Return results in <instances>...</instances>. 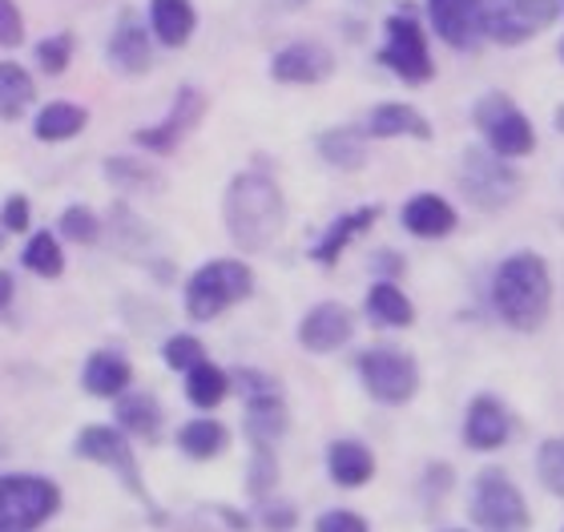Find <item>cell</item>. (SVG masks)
Wrapping results in <instances>:
<instances>
[{
  "label": "cell",
  "instance_id": "1",
  "mask_svg": "<svg viewBox=\"0 0 564 532\" xmlns=\"http://www.w3.org/2000/svg\"><path fill=\"white\" fill-rule=\"evenodd\" d=\"M223 218H226V235L242 254H259L282 235L286 226V198H282L279 182L262 170H247V174H235L230 186H226L223 198Z\"/></svg>",
  "mask_w": 564,
  "mask_h": 532
},
{
  "label": "cell",
  "instance_id": "14",
  "mask_svg": "<svg viewBox=\"0 0 564 532\" xmlns=\"http://www.w3.org/2000/svg\"><path fill=\"white\" fill-rule=\"evenodd\" d=\"M335 73V53L318 41H291L271 57V77L279 85H323Z\"/></svg>",
  "mask_w": 564,
  "mask_h": 532
},
{
  "label": "cell",
  "instance_id": "24",
  "mask_svg": "<svg viewBox=\"0 0 564 532\" xmlns=\"http://www.w3.org/2000/svg\"><path fill=\"white\" fill-rule=\"evenodd\" d=\"M118 427L126 436H138L145 444L162 436V403L153 400L150 391H126L118 395Z\"/></svg>",
  "mask_w": 564,
  "mask_h": 532
},
{
  "label": "cell",
  "instance_id": "28",
  "mask_svg": "<svg viewBox=\"0 0 564 532\" xmlns=\"http://www.w3.org/2000/svg\"><path fill=\"white\" fill-rule=\"evenodd\" d=\"M367 315H371L379 327H412L415 323L412 298L403 295L391 279H379V283L367 291Z\"/></svg>",
  "mask_w": 564,
  "mask_h": 532
},
{
  "label": "cell",
  "instance_id": "23",
  "mask_svg": "<svg viewBox=\"0 0 564 532\" xmlns=\"http://www.w3.org/2000/svg\"><path fill=\"white\" fill-rule=\"evenodd\" d=\"M456 210L452 202H444L440 194H415L408 206H403V226L412 230L415 238H444L456 230Z\"/></svg>",
  "mask_w": 564,
  "mask_h": 532
},
{
  "label": "cell",
  "instance_id": "35",
  "mask_svg": "<svg viewBox=\"0 0 564 532\" xmlns=\"http://www.w3.org/2000/svg\"><path fill=\"white\" fill-rule=\"evenodd\" d=\"M61 235L69 238V242L94 247L97 238H101V218L89 206H69V210L61 214Z\"/></svg>",
  "mask_w": 564,
  "mask_h": 532
},
{
  "label": "cell",
  "instance_id": "25",
  "mask_svg": "<svg viewBox=\"0 0 564 532\" xmlns=\"http://www.w3.org/2000/svg\"><path fill=\"white\" fill-rule=\"evenodd\" d=\"M89 126V109L77 106V101H48L33 121V138L36 142H69L77 133H85Z\"/></svg>",
  "mask_w": 564,
  "mask_h": 532
},
{
  "label": "cell",
  "instance_id": "13",
  "mask_svg": "<svg viewBox=\"0 0 564 532\" xmlns=\"http://www.w3.org/2000/svg\"><path fill=\"white\" fill-rule=\"evenodd\" d=\"M206 109H210V97L202 94L198 85H182L170 113H165L158 126H145V130L133 133V142H138L141 150H150V154H170V150H177V142L206 118Z\"/></svg>",
  "mask_w": 564,
  "mask_h": 532
},
{
  "label": "cell",
  "instance_id": "19",
  "mask_svg": "<svg viewBox=\"0 0 564 532\" xmlns=\"http://www.w3.org/2000/svg\"><path fill=\"white\" fill-rule=\"evenodd\" d=\"M376 218H379V206H359V210L335 218V222L323 230V238L311 247V259H315L318 267H335V262L343 259V250L351 247L359 235H367V230L376 226Z\"/></svg>",
  "mask_w": 564,
  "mask_h": 532
},
{
  "label": "cell",
  "instance_id": "3",
  "mask_svg": "<svg viewBox=\"0 0 564 532\" xmlns=\"http://www.w3.org/2000/svg\"><path fill=\"white\" fill-rule=\"evenodd\" d=\"M254 295V271L242 259H214L189 274L186 283V315L194 323H210L223 311L238 307Z\"/></svg>",
  "mask_w": 564,
  "mask_h": 532
},
{
  "label": "cell",
  "instance_id": "21",
  "mask_svg": "<svg viewBox=\"0 0 564 532\" xmlns=\"http://www.w3.org/2000/svg\"><path fill=\"white\" fill-rule=\"evenodd\" d=\"M327 473L339 488H364L376 476V456L364 439H335L327 448Z\"/></svg>",
  "mask_w": 564,
  "mask_h": 532
},
{
  "label": "cell",
  "instance_id": "4",
  "mask_svg": "<svg viewBox=\"0 0 564 532\" xmlns=\"http://www.w3.org/2000/svg\"><path fill=\"white\" fill-rule=\"evenodd\" d=\"M561 17V0H476V29L496 45H524Z\"/></svg>",
  "mask_w": 564,
  "mask_h": 532
},
{
  "label": "cell",
  "instance_id": "45",
  "mask_svg": "<svg viewBox=\"0 0 564 532\" xmlns=\"http://www.w3.org/2000/svg\"><path fill=\"white\" fill-rule=\"evenodd\" d=\"M4 242H9V230H4V222H0V250H4Z\"/></svg>",
  "mask_w": 564,
  "mask_h": 532
},
{
  "label": "cell",
  "instance_id": "46",
  "mask_svg": "<svg viewBox=\"0 0 564 532\" xmlns=\"http://www.w3.org/2000/svg\"><path fill=\"white\" fill-rule=\"evenodd\" d=\"M182 532H210V529H202V524H186Z\"/></svg>",
  "mask_w": 564,
  "mask_h": 532
},
{
  "label": "cell",
  "instance_id": "9",
  "mask_svg": "<svg viewBox=\"0 0 564 532\" xmlns=\"http://www.w3.org/2000/svg\"><path fill=\"white\" fill-rule=\"evenodd\" d=\"M235 383L247 400V439L254 448H274L291 427V412H286L279 379L267 376V371H254V367H242Z\"/></svg>",
  "mask_w": 564,
  "mask_h": 532
},
{
  "label": "cell",
  "instance_id": "12",
  "mask_svg": "<svg viewBox=\"0 0 564 532\" xmlns=\"http://www.w3.org/2000/svg\"><path fill=\"white\" fill-rule=\"evenodd\" d=\"M471 521L484 532H529L532 517L520 488L500 468H484L471 485Z\"/></svg>",
  "mask_w": 564,
  "mask_h": 532
},
{
  "label": "cell",
  "instance_id": "11",
  "mask_svg": "<svg viewBox=\"0 0 564 532\" xmlns=\"http://www.w3.org/2000/svg\"><path fill=\"white\" fill-rule=\"evenodd\" d=\"M355 371H359L367 395L388 408H400L420 391V363L400 347H367Z\"/></svg>",
  "mask_w": 564,
  "mask_h": 532
},
{
  "label": "cell",
  "instance_id": "33",
  "mask_svg": "<svg viewBox=\"0 0 564 532\" xmlns=\"http://www.w3.org/2000/svg\"><path fill=\"white\" fill-rule=\"evenodd\" d=\"M73 48H77V36H73V33H53V36H45V41H36L33 57H36V65H41V73H48V77H61V73L69 69Z\"/></svg>",
  "mask_w": 564,
  "mask_h": 532
},
{
  "label": "cell",
  "instance_id": "5",
  "mask_svg": "<svg viewBox=\"0 0 564 532\" xmlns=\"http://www.w3.org/2000/svg\"><path fill=\"white\" fill-rule=\"evenodd\" d=\"M61 512V488L48 476H0V532H36Z\"/></svg>",
  "mask_w": 564,
  "mask_h": 532
},
{
  "label": "cell",
  "instance_id": "18",
  "mask_svg": "<svg viewBox=\"0 0 564 532\" xmlns=\"http://www.w3.org/2000/svg\"><path fill=\"white\" fill-rule=\"evenodd\" d=\"M133 383V367L121 351H94L82 367V388L97 400H118Z\"/></svg>",
  "mask_w": 564,
  "mask_h": 532
},
{
  "label": "cell",
  "instance_id": "29",
  "mask_svg": "<svg viewBox=\"0 0 564 532\" xmlns=\"http://www.w3.org/2000/svg\"><path fill=\"white\" fill-rule=\"evenodd\" d=\"M226 395H230V376H226L218 363L202 359V363H194L186 371V400L194 403L198 412H214Z\"/></svg>",
  "mask_w": 564,
  "mask_h": 532
},
{
  "label": "cell",
  "instance_id": "47",
  "mask_svg": "<svg viewBox=\"0 0 564 532\" xmlns=\"http://www.w3.org/2000/svg\"><path fill=\"white\" fill-rule=\"evenodd\" d=\"M556 53H561V61H564V36H561V48H556Z\"/></svg>",
  "mask_w": 564,
  "mask_h": 532
},
{
  "label": "cell",
  "instance_id": "6",
  "mask_svg": "<svg viewBox=\"0 0 564 532\" xmlns=\"http://www.w3.org/2000/svg\"><path fill=\"white\" fill-rule=\"evenodd\" d=\"M459 186H464V198L484 214L508 210L512 202L520 198V174L508 158L492 154L488 145H471L464 150V162H459Z\"/></svg>",
  "mask_w": 564,
  "mask_h": 532
},
{
  "label": "cell",
  "instance_id": "30",
  "mask_svg": "<svg viewBox=\"0 0 564 532\" xmlns=\"http://www.w3.org/2000/svg\"><path fill=\"white\" fill-rule=\"evenodd\" d=\"M33 101H36L33 73L24 69V65H17V61H0V118L17 121Z\"/></svg>",
  "mask_w": 564,
  "mask_h": 532
},
{
  "label": "cell",
  "instance_id": "42",
  "mask_svg": "<svg viewBox=\"0 0 564 532\" xmlns=\"http://www.w3.org/2000/svg\"><path fill=\"white\" fill-rule=\"evenodd\" d=\"M12 295H17V283H12V274H9V271H0V311L9 307Z\"/></svg>",
  "mask_w": 564,
  "mask_h": 532
},
{
  "label": "cell",
  "instance_id": "41",
  "mask_svg": "<svg viewBox=\"0 0 564 532\" xmlns=\"http://www.w3.org/2000/svg\"><path fill=\"white\" fill-rule=\"evenodd\" d=\"M294 504H286V500H274V504H262V524L271 532H291L294 529Z\"/></svg>",
  "mask_w": 564,
  "mask_h": 532
},
{
  "label": "cell",
  "instance_id": "36",
  "mask_svg": "<svg viewBox=\"0 0 564 532\" xmlns=\"http://www.w3.org/2000/svg\"><path fill=\"white\" fill-rule=\"evenodd\" d=\"M162 359H165V367H174V371H189L194 363L206 359V347H202L198 335H170L162 344Z\"/></svg>",
  "mask_w": 564,
  "mask_h": 532
},
{
  "label": "cell",
  "instance_id": "32",
  "mask_svg": "<svg viewBox=\"0 0 564 532\" xmlns=\"http://www.w3.org/2000/svg\"><path fill=\"white\" fill-rule=\"evenodd\" d=\"M24 271H33L36 279H61L65 274V254H61V242L57 235H48V230H36L29 242H24Z\"/></svg>",
  "mask_w": 564,
  "mask_h": 532
},
{
  "label": "cell",
  "instance_id": "16",
  "mask_svg": "<svg viewBox=\"0 0 564 532\" xmlns=\"http://www.w3.org/2000/svg\"><path fill=\"white\" fill-rule=\"evenodd\" d=\"M355 335V315L343 303H315L299 319V344L315 355L339 351L343 344H351Z\"/></svg>",
  "mask_w": 564,
  "mask_h": 532
},
{
  "label": "cell",
  "instance_id": "15",
  "mask_svg": "<svg viewBox=\"0 0 564 532\" xmlns=\"http://www.w3.org/2000/svg\"><path fill=\"white\" fill-rule=\"evenodd\" d=\"M150 29L141 21L133 9H121L118 24H113V36H109L106 45V57H109V69L126 73V77H141V73H150L153 65V45H150Z\"/></svg>",
  "mask_w": 564,
  "mask_h": 532
},
{
  "label": "cell",
  "instance_id": "22",
  "mask_svg": "<svg viewBox=\"0 0 564 532\" xmlns=\"http://www.w3.org/2000/svg\"><path fill=\"white\" fill-rule=\"evenodd\" d=\"M198 29V12L189 0H150V33L165 48H182Z\"/></svg>",
  "mask_w": 564,
  "mask_h": 532
},
{
  "label": "cell",
  "instance_id": "17",
  "mask_svg": "<svg viewBox=\"0 0 564 532\" xmlns=\"http://www.w3.org/2000/svg\"><path fill=\"white\" fill-rule=\"evenodd\" d=\"M508 436H512V415H508L505 403L496 400V395H476L468 403V415H464V439H468V448L492 452Z\"/></svg>",
  "mask_w": 564,
  "mask_h": 532
},
{
  "label": "cell",
  "instance_id": "38",
  "mask_svg": "<svg viewBox=\"0 0 564 532\" xmlns=\"http://www.w3.org/2000/svg\"><path fill=\"white\" fill-rule=\"evenodd\" d=\"M0 222H4L9 235L29 230V226H33V202L24 198V194H9V198H4V210H0Z\"/></svg>",
  "mask_w": 564,
  "mask_h": 532
},
{
  "label": "cell",
  "instance_id": "43",
  "mask_svg": "<svg viewBox=\"0 0 564 532\" xmlns=\"http://www.w3.org/2000/svg\"><path fill=\"white\" fill-rule=\"evenodd\" d=\"M376 267H379V271H403V262L395 259L391 250H379V254H376Z\"/></svg>",
  "mask_w": 564,
  "mask_h": 532
},
{
  "label": "cell",
  "instance_id": "37",
  "mask_svg": "<svg viewBox=\"0 0 564 532\" xmlns=\"http://www.w3.org/2000/svg\"><path fill=\"white\" fill-rule=\"evenodd\" d=\"M250 497H267L274 488V480H279V460H274V452L271 448H254V460H250Z\"/></svg>",
  "mask_w": 564,
  "mask_h": 532
},
{
  "label": "cell",
  "instance_id": "48",
  "mask_svg": "<svg viewBox=\"0 0 564 532\" xmlns=\"http://www.w3.org/2000/svg\"><path fill=\"white\" fill-rule=\"evenodd\" d=\"M291 4H303V0H291Z\"/></svg>",
  "mask_w": 564,
  "mask_h": 532
},
{
  "label": "cell",
  "instance_id": "7",
  "mask_svg": "<svg viewBox=\"0 0 564 532\" xmlns=\"http://www.w3.org/2000/svg\"><path fill=\"white\" fill-rule=\"evenodd\" d=\"M388 41L376 53V61L388 73H395L400 82L408 85H427L435 77V61L432 48H427V29L420 24L412 9H395L388 17Z\"/></svg>",
  "mask_w": 564,
  "mask_h": 532
},
{
  "label": "cell",
  "instance_id": "40",
  "mask_svg": "<svg viewBox=\"0 0 564 532\" xmlns=\"http://www.w3.org/2000/svg\"><path fill=\"white\" fill-rule=\"evenodd\" d=\"M315 532H371V529H367V521L359 517V512L330 509V512H323V517H318Z\"/></svg>",
  "mask_w": 564,
  "mask_h": 532
},
{
  "label": "cell",
  "instance_id": "31",
  "mask_svg": "<svg viewBox=\"0 0 564 532\" xmlns=\"http://www.w3.org/2000/svg\"><path fill=\"white\" fill-rule=\"evenodd\" d=\"M101 170H106V177L118 189H162L165 186L162 170L153 166V162H145V158L113 154V158H106V166Z\"/></svg>",
  "mask_w": 564,
  "mask_h": 532
},
{
  "label": "cell",
  "instance_id": "20",
  "mask_svg": "<svg viewBox=\"0 0 564 532\" xmlns=\"http://www.w3.org/2000/svg\"><path fill=\"white\" fill-rule=\"evenodd\" d=\"M367 138H415V142H432V126L420 109L408 101H383L367 113Z\"/></svg>",
  "mask_w": 564,
  "mask_h": 532
},
{
  "label": "cell",
  "instance_id": "26",
  "mask_svg": "<svg viewBox=\"0 0 564 532\" xmlns=\"http://www.w3.org/2000/svg\"><path fill=\"white\" fill-rule=\"evenodd\" d=\"M318 158L335 170H364L367 166V130L335 126V130L318 133Z\"/></svg>",
  "mask_w": 564,
  "mask_h": 532
},
{
  "label": "cell",
  "instance_id": "44",
  "mask_svg": "<svg viewBox=\"0 0 564 532\" xmlns=\"http://www.w3.org/2000/svg\"><path fill=\"white\" fill-rule=\"evenodd\" d=\"M556 130H561V133H564V106H561V109H556Z\"/></svg>",
  "mask_w": 564,
  "mask_h": 532
},
{
  "label": "cell",
  "instance_id": "8",
  "mask_svg": "<svg viewBox=\"0 0 564 532\" xmlns=\"http://www.w3.org/2000/svg\"><path fill=\"white\" fill-rule=\"evenodd\" d=\"M73 452H77L82 460H94V464H101V468H109V473L118 476L121 485L130 488L133 497L153 512V521H162V517H158V504H153V497H150V488H145V480H141L138 456H133L130 439H126L121 427H109V424L82 427L77 439H73Z\"/></svg>",
  "mask_w": 564,
  "mask_h": 532
},
{
  "label": "cell",
  "instance_id": "27",
  "mask_svg": "<svg viewBox=\"0 0 564 532\" xmlns=\"http://www.w3.org/2000/svg\"><path fill=\"white\" fill-rule=\"evenodd\" d=\"M177 448L186 452L189 460H218V456L230 448V432H226V424L210 420V415H198V420L182 424Z\"/></svg>",
  "mask_w": 564,
  "mask_h": 532
},
{
  "label": "cell",
  "instance_id": "34",
  "mask_svg": "<svg viewBox=\"0 0 564 532\" xmlns=\"http://www.w3.org/2000/svg\"><path fill=\"white\" fill-rule=\"evenodd\" d=\"M536 473H541L544 488L564 500V436L544 439L541 452H536Z\"/></svg>",
  "mask_w": 564,
  "mask_h": 532
},
{
  "label": "cell",
  "instance_id": "10",
  "mask_svg": "<svg viewBox=\"0 0 564 532\" xmlns=\"http://www.w3.org/2000/svg\"><path fill=\"white\" fill-rule=\"evenodd\" d=\"M471 121L476 130L484 133V145L500 158H524L536 150V130L532 121L524 118V109L512 101L508 94H484L471 109Z\"/></svg>",
  "mask_w": 564,
  "mask_h": 532
},
{
  "label": "cell",
  "instance_id": "39",
  "mask_svg": "<svg viewBox=\"0 0 564 532\" xmlns=\"http://www.w3.org/2000/svg\"><path fill=\"white\" fill-rule=\"evenodd\" d=\"M24 41V17L17 0H0V48H17Z\"/></svg>",
  "mask_w": 564,
  "mask_h": 532
},
{
  "label": "cell",
  "instance_id": "2",
  "mask_svg": "<svg viewBox=\"0 0 564 532\" xmlns=\"http://www.w3.org/2000/svg\"><path fill=\"white\" fill-rule=\"evenodd\" d=\"M492 303L512 332H536L553 311V274L532 250L508 254L492 274Z\"/></svg>",
  "mask_w": 564,
  "mask_h": 532
}]
</instances>
